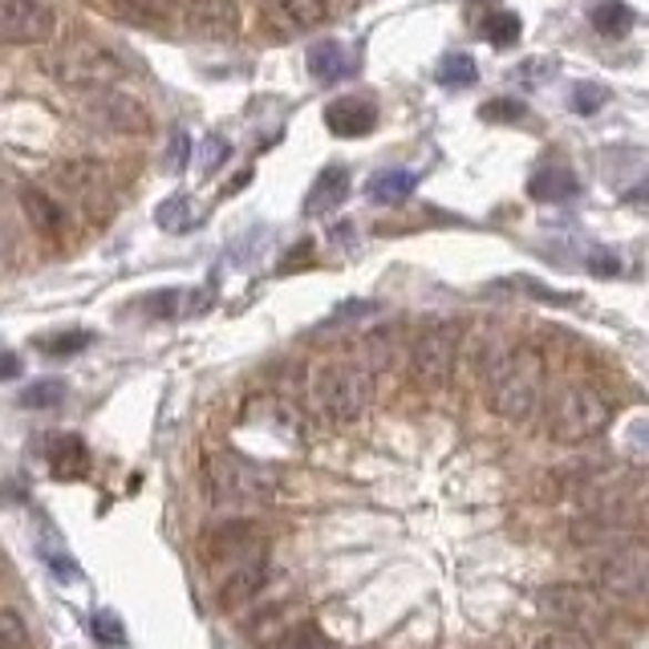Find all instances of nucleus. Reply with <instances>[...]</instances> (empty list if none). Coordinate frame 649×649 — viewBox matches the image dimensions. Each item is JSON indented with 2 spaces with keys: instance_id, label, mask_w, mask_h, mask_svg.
Here are the masks:
<instances>
[{
  "instance_id": "1",
  "label": "nucleus",
  "mask_w": 649,
  "mask_h": 649,
  "mask_svg": "<svg viewBox=\"0 0 649 649\" xmlns=\"http://www.w3.org/2000/svg\"><path fill=\"white\" fill-rule=\"evenodd\" d=\"M544 354L536 345H496L484 362L487 406L508 423H531L544 406Z\"/></svg>"
},
{
  "instance_id": "2",
  "label": "nucleus",
  "mask_w": 649,
  "mask_h": 649,
  "mask_svg": "<svg viewBox=\"0 0 649 649\" xmlns=\"http://www.w3.org/2000/svg\"><path fill=\"white\" fill-rule=\"evenodd\" d=\"M369 402H374V378H369L366 366L333 362V366H321L308 378V406L321 423H357L369 410Z\"/></svg>"
},
{
  "instance_id": "3",
  "label": "nucleus",
  "mask_w": 649,
  "mask_h": 649,
  "mask_svg": "<svg viewBox=\"0 0 649 649\" xmlns=\"http://www.w3.org/2000/svg\"><path fill=\"white\" fill-rule=\"evenodd\" d=\"M203 479L215 504H268L281 491L276 467L260 459H249L240 450H215L203 463Z\"/></svg>"
},
{
  "instance_id": "4",
  "label": "nucleus",
  "mask_w": 649,
  "mask_h": 649,
  "mask_svg": "<svg viewBox=\"0 0 649 649\" xmlns=\"http://www.w3.org/2000/svg\"><path fill=\"white\" fill-rule=\"evenodd\" d=\"M536 605H540V613L556 617L565 629L585 633V638L613 629V621H617L613 597H605V592L592 589V585H544V589L536 592Z\"/></svg>"
},
{
  "instance_id": "5",
  "label": "nucleus",
  "mask_w": 649,
  "mask_h": 649,
  "mask_svg": "<svg viewBox=\"0 0 649 649\" xmlns=\"http://www.w3.org/2000/svg\"><path fill=\"white\" fill-rule=\"evenodd\" d=\"M613 423V406L601 389L585 386H565L548 406V435L556 443H589V438L605 435V426Z\"/></svg>"
},
{
  "instance_id": "6",
  "label": "nucleus",
  "mask_w": 649,
  "mask_h": 649,
  "mask_svg": "<svg viewBox=\"0 0 649 649\" xmlns=\"http://www.w3.org/2000/svg\"><path fill=\"white\" fill-rule=\"evenodd\" d=\"M585 577L605 592L613 597L617 605H641L646 597V548L641 540H621L609 544V548H597L592 560H585Z\"/></svg>"
},
{
  "instance_id": "7",
  "label": "nucleus",
  "mask_w": 649,
  "mask_h": 649,
  "mask_svg": "<svg viewBox=\"0 0 649 649\" xmlns=\"http://www.w3.org/2000/svg\"><path fill=\"white\" fill-rule=\"evenodd\" d=\"M200 556L207 572L224 577L232 568L256 565L268 560V531L260 528L256 519H220L200 544Z\"/></svg>"
},
{
  "instance_id": "8",
  "label": "nucleus",
  "mask_w": 649,
  "mask_h": 649,
  "mask_svg": "<svg viewBox=\"0 0 649 649\" xmlns=\"http://www.w3.org/2000/svg\"><path fill=\"white\" fill-rule=\"evenodd\" d=\"M49 78L58 85H73V90H94V85H110L119 82L122 61L102 45H90V41H73V45L58 49L45 58Z\"/></svg>"
},
{
  "instance_id": "9",
  "label": "nucleus",
  "mask_w": 649,
  "mask_h": 649,
  "mask_svg": "<svg viewBox=\"0 0 649 649\" xmlns=\"http://www.w3.org/2000/svg\"><path fill=\"white\" fill-rule=\"evenodd\" d=\"M459 329L450 325H430L426 333H418L410 345V374L418 386L426 389H443L455 378V366H459Z\"/></svg>"
},
{
  "instance_id": "10",
  "label": "nucleus",
  "mask_w": 649,
  "mask_h": 649,
  "mask_svg": "<svg viewBox=\"0 0 649 649\" xmlns=\"http://www.w3.org/2000/svg\"><path fill=\"white\" fill-rule=\"evenodd\" d=\"M82 119L98 130H110V134H151V114L134 102L130 94H119V90H107V85H94V90H85L82 102Z\"/></svg>"
},
{
  "instance_id": "11",
  "label": "nucleus",
  "mask_w": 649,
  "mask_h": 649,
  "mask_svg": "<svg viewBox=\"0 0 649 649\" xmlns=\"http://www.w3.org/2000/svg\"><path fill=\"white\" fill-rule=\"evenodd\" d=\"M58 33V12L45 0H0V41L4 45H45Z\"/></svg>"
},
{
  "instance_id": "12",
  "label": "nucleus",
  "mask_w": 649,
  "mask_h": 649,
  "mask_svg": "<svg viewBox=\"0 0 649 649\" xmlns=\"http://www.w3.org/2000/svg\"><path fill=\"white\" fill-rule=\"evenodd\" d=\"M240 423L260 426V430L276 435L281 443H293V447H301L308 438L301 410H296L288 398H281V394H260V398H252L249 406H244V414H240Z\"/></svg>"
},
{
  "instance_id": "13",
  "label": "nucleus",
  "mask_w": 649,
  "mask_h": 649,
  "mask_svg": "<svg viewBox=\"0 0 649 649\" xmlns=\"http://www.w3.org/2000/svg\"><path fill=\"white\" fill-rule=\"evenodd\" d=\"M195 37L207 41H232L240 33V4L236 0H179V12Z\"/></svg>"
},
{
  "instance_id": "14",
  "label": "nucleus",
  "mask_w": 649,
  "mask_h": 649,
  "mask_svg": "<svg viewBox=\"0 0 649 649\" xmlns=\"http://www.w3.org/2000/svg\"><path fill=\"white\" fill-rule=\"evenodd\" d=\"M272 565L268 560H256V565H244V568H232L224 577H215V601L224 613H244L252 601H256L260 592L272 585Z\"/></svg>"
},
{
  "instance_id": "15",
  "label": "nucleus",
  "mask_w": 649,
  "mask_h": 649,
  "mask_svg": "<svg viewBox=\"0 0 649 649\" xmlns=\"http://www.w3.org/2000/svg\"><path fill=\"white\" fill-rule=\"evenodd\" d=\"M325 126L337 139H366L369 130L378 126V110L362 102V98H337L325 107Z\"/></svg>"
},
{
  "instance_id": "16",
  "label": "nucleus",
  "mask_w": 649,
  "mask_h": 649,
  "mask_svg": "<svg viewBox=\"0 0 649 649\" xmlns=\"http://www.w3.org/2000/svg\"><path fill=\"white\" fill-rule=\"evenodd\" d=\"M21 207H24V215H29V224H33L45 240H65L70 220H65V207H61L53 195H45V191H37V187H24Z\"/></svg>"
},
{
  "instance_id": "17",
  "label": "nucleus",
  "mask_w": 649,
  "mask_h": 649,
  "mask_svg": "<svg viewBox=\"0 0 649 649\" xmlns=\"http://www.w3.org/2000/svg\"><path fill=\"white\" fill-rule=\"evenodd\" d=\"M354 70H357V61L342 41H321V45L308 49V73H313L317 82H325V85L345 82Z\"/></svg>"
},
{
  "instance_id": "18",
  "label": "nucleus",
  "mask_w": 649,
  "mask_h": 649,
  "mask_svg": "<svg viewBox=\"0 0 649 649\" xmlns=\"http://www.w3.org/2000/svg\"><path fill=\"white\" fill-rule=\"evenodd\" d=\"M268 17L288 33H305V29L325 24L329 4L325 0H268Z\"/></svg>"
},
{
  "instance_id": "19",
  "label": "nucleus",
  "mask_w": 649,
  "mask_h": 649,
  "mask_svg": "<svg viewBox=\"0 0 649 649\" xmlns=\"http://www.w3.org/2000/svg\"><path fill=\"white\" fill-rule=\"evenodd\" d=\"M349 195V171L342 166H329V171H321L313 191H308L305 200V215H321V212H337Z\"/></svg>"
},
{
  "instance_id": "20",
  "label": "nucleus",
  "mask_w": 649,
  "mask_h": 649,
  "mask_svg": "<svg viewBox=\"0 0 649 649\" xmlns=\"http://www.w3.org/2000/svg\"><path fill=\"white\" fill-rule=\"evenodd\" d=\"M49 467L58 479H82L90 471V450L78 435H61L49 443Z\"/></svg>"
},
{
  "instance_id": "21",
  "label": "nucleus",
  "mask_w": 649,
  "mask_h": 649,
  "mask_svg": "<svg viewBox=\"0 0 649 649\" xmlns=\"http://www.w3.org/2000/svg\"><path fill=\"white\" fill-rule=\"evenodd\" d=\"M414 187H418V175L414 171H406V166H394V171H378V175L369 179V200L382 203V207H398V203H406L414 195Z\"/></svg>"
},
{
  "instance_id": "22",
  "label": "nucleus",
  "mask_w": 649,
  "mask_h": 649,
  "mask_svg": "<svg viewBox=\"0 0 649 649\" xmlns=\"http://www.w3.org/2000/svg\"><path fill=\"white\" fill-rule=\"evenodd\" d=\"M58 183L70 191V195H78V200H94V195L107 191V175H102V166L90 163V159H73V163L58 166Z\"/></svg>"
},
{
  "instance_id": "23",
  "label": "nucleus",
  "mask_w": 649,
  "mask_h": 649,
  "mask_svg": "<svg viewBox=\"0 0 649 649\" xmlns=\"http://www.w3.org/2000/svg\"><path fill=\"white\" fill-rule=\"evenodd\" d=\"M580 191L577 175L568 171V166H544V171H536L528 183V195L540 203H560V200H572Z\"/></svg>"
},
{
  "instance_id": "24",
  "label": "nucleus",
  "mask_w": 649,
  "mask_h": 649,
  "mask_svg": "<svg viewBox=\"0 0 649 649\" xmlns=\"http://www.w3.org/2000/svg\"><path fill=\"white\" fill-rule=\"evenodd\" d=\"M110 9L130 24L159 29V24H166L179 12V0H110Z\"/></svg>"
},
{
  "instance_id": "25",
  "label": "nucleus",
  "mask_w": 649,
  "mask_h": 649,
  "mask_svg": "<svg viewBox=\"0 0 649 649\" xmlns=\"http://www.w3.org/2000/svg\"><path fill=\"white\" fill-rule=\"evenodd\" d=\"M592 29L601 37H629L633 33V24H638V12L621 4V0H601V4H592Z\"/></svg>"
},
{
  "instance_id": "26",
  "label": "nucleus",
  "mask_w": 649,
  "mask_h": 649,
  "mask_svg": "<svg viewBox=\"0 0 649 649\" xmlns=\"http://www.w3.org/2000/svg\"><path fill=\"white\" fill-rule=\"evenodd\" d=\"M394 362H398V333L394 329L369 333L362 342V366L366 369H389Z\"/></svg>"
},
{
  "instance_id": "27",
  "label": "nucleus",
  "mask_w": 649,
  "mask_h": 649,
  "mask_svg": "<svg viewBox=\"0 0 649 649\" xmlns=\"http://www.w3.org/2000/svg\"><path fill=\"white\" fill-rule=\"evenodd\" d=\"M272 649H337V646H333V641L325 638L317 626H313V617H305L301 626L288 629V633H284V638L276 641Z\"/></svg>"
},
{
  "instance_id": "28",
  "label": "nucleus",
  "mask_w": 649,
  "mask_h": 649,
  "mask_svg": "<svg viewBox=\"0 0 649 649\" xmlns=\"http://www.w3.org/2000/svg\"><path fill=\"white\" fill-rule=\"evenodd\" d=\"M61 402H65V382H58V378L33 382V386L21 394V406H29V410H53Z\"/></svg>"
},
{
  "instance_id": "29",
  "label": "nucleus",
  "mask_w": 649,
  "mask_h": 649,
  "mask_svg": "<svg viewBox=\"0 0 649 649\" xmlns=\"http://www.w3.org/2000/svg\"><path fill=\"white\" fill-rule=\"evenodd\" d=\"M519 33H524V24H519L516 12H496V17H487V24H484V37L499 49L516 45Z\"/></svg>"
},
{
  "instance_id": "30",
  "label": "nucleus",
  "mask_w": 649,
  "mask_h": 649,
  "mask_svg": "<svg viewBox=\"0 0 649 649\" xmlns=\"http://www.w3.org/2000/svg\"><path fill=\"white\" fill-rule=\"evenodd\" d=\"M479 70H475V61L467 53H450L443 65H438V82L443 85H475Z\"/></svg>"
},
{
  "instance_id": "31",
  "label": "nucleus",
  "mask_w": 649,
  "mask_h": 649,
  "mask_svg": "<svg viewBox=\"0 0 649 649\" xmlns=\"http://www.w3.org/2000/svg\"><path fill=\"white\" fill-rule=\"evenodd\" d=\"M0 649H29V626L17 609H0Z\"/></svg>"
},
{
  "instance_id": "32",
  "label": "nucleus",
  "mask_w": 649,
  "mask_h": 649,
  "mask_svg": "<svg viewBox=\"0 0 649 649\" xmlns=\"http://www.w3.org/2000/svg\"><path fill=\"white\" fill-rule=\"evenodd\" d=\"M90 342H94V337L78 329V333H58V337H45V342H41V349H45V354H53V357H70V354H82Z\"/></svg>"
},
{
  "instance_id": "33",
  "label": "nucleus",
  "mask_w": 649,
  "mask_h": 649,
  "mask_svg": "<svg viewBox=\"0 0 649 649\" xmlns=\"http://www.w3.org/2000/svg\"><path fill=\"white\" fill-rule=\"evenodd\" d=\"M191 224H195V220H191L187 200H166L163 207H159V227H166V232H187Z\"/></svg>"
},
{
  "instance_id": "34",
  "label": "nucleus",
  "mask_w": 649,
  "mask_h": 649,
  "mask_svg": "<svg viewBox=\"0 0 649 649\" xmlns=\"http://www.w3.org/2000/svg\"><path fill=\"white\" fill-rule=\"evenodd\" d=\"M90 629H94V638L102 641V646H110V649H119L122 641H126V629H122V621L114 613H94Z\"/></svg>"
},
{
  "instance_id": "35",
  "label": "nucleus",
  "mask_w": 649,
  "mask_h": 649,
  "mask_svg": "<svg viewBox=\"0 0 649 649\" xmlns=\"http://www.w3.org/2000/svg\"><path fill=\"white\" fill-rule=\"evenodd\" d=\"M531 649H592V646H589L585 633H572V629H552V633L536 638V646Z\"/></svg>"
},
{
  "instance_id": "36",
  "label": "nucleus",
  "mask_w": 649,
  "mask_h": 649,
  "mask_svg": "<svg viewBox=\"0 0 649 649\" xmlns=\"http://www.w3.org/2000/svg\"><path fill=\"white\" fill-rule=\"evenodd\" d=\"M479 119H487V122H519V119H524V107H519V102H511V98H496V102H484V107H479Z\"/></svg>"
},
{
  "instance_id": "37",
  "label": "nucleus",
  "mask_w": 649,
  "mask_h": 649,
  "mask_svg": "<svg viewBox=\"0 0 649 649\" xmlns=\"http://www.w3.org/2000/svg\"><path fill=\"white\" fill-rule=\"evenodd\" d=\"M227 151H232V146H227L224 139H207V142H203V154H200V171H203V175H212L215 166L227 159Z\"/></svg>"
},
{
  "instance_id": "38",
  "label": "nucleus",
  "mask_w": 649,
  "mask_h": 649,
  "mask_svg": "<svg viewBox=\"0 0 649 649\" xmlns=\"http://www.w3.org/2000/svg\"><path fill=\"white\" fill-rule=\"evenodd\" d=\"M601 102H605V90H601V85H580V90H577V94H572V110H577V114H592V110H597V107H601Z\"/></svg>"
},
{
  "instance_id": "39",
  "label": "nucleus",
  "mask_w": 649,
  "mask_h": 649,
  "mask_svg": "<svg viewBox=\"0 0 649 649\" xmlns=\"http://www.w3.org/2000/svg\"><path fill=\"white\" fill-rule=\"evenodd\" d=\"M21 374V357L17 354H0V382H9Z\"/></svg>"
},
{
  "instance_id": "40",
  "label": "nucleus",
  "mask_w": 649,
  "mask_h": 649,
  "mask_svg": "<svg viewBox=\"0 0 649 649\" xmlns=\"http://www.w3.org/2000/svg\"><path fill=\"white\" fill-rule=\"evenodd\" d=\"M12 249H17V236H12V227L0 220V260H9Z\"/></svg>"
},
{
  "instance_id": "41",
  "label": "nucleus",
  "mask_w": 649,
  "mask_h": 649,
  "mask_svg": "<svg viewBox=\"0 0 649 649\" xmlns=\"http://www.w3.org/2000/svg\"><path fill=\"white\" fill-rule=\"evenodd\" d=\"M592 268H597V272H621V260H613V256H592Z\"/></svg>"
},
{
  "instance_id": "42",
  "label": "nucleus",
  "mask_w": 649,
  "mask_h": 649,
  "mask_svg": "<svg viewBox=\"0 0 649 649\" xmlns=\"http://www.w3.org/2000/svg\"><path fill=\"white\" fill-rule=\"evenodd\" d=\"M183 159H187V139H183V134H175V154H171V163H183Z\"/></svg>"
}]
</instances>
